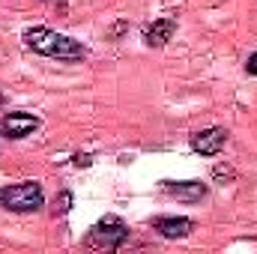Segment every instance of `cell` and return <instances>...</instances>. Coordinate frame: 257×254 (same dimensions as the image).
Segmentation results:
<instances>
[{
  "label": "cell",
  "mask_w": 257,
  "mask_h": 254,
  "mask_svg": "<svg viewBox=\"0 0 257 254\" xmlns=\"http://www.w3.org/2000/svg\"><path fill=\"white\" fill-rule=\"evenodd\" d=\"M21 39H24V45L33 54L51 57L57 63H81V60H87V48L78 39H72L66 33H57L51 27H42V24L39 27H27Z\"/></svg>",
  "instance_id": "6da1fadb"
},
{
  "label": "cell",
  "mask_w": 257,
  "mask_h": 254,
  "mask_svg": "<svg viewBox=\"0 0 257 254\" xmlns=\"http://www.w3.org/2000/svg\"><path fill=\"white\" fill-rule=\"evenodd\" d=\"M42 206H45V191L36 180L0 186V209H6V212L27 215V212H39Z\"/></svg>",
  "instance_id": "7a4b0ae2"
},
{
  "label": "cell",
  "mask_w": 257,
  "mask_h": 254,
  "mask_svg": "<svg viewBox=\"0 0 257 254\" xmlns=\"http://www.w3.org/2000/svg\"><path fill=\"white\" fill-rule=\"evenodd\" d=\"M128 239H132V230H128L126 221L120 215H105L87 230L84 245L96 248V251H120Z\"/></svg>",
  "instance_id": "3957f363"
},
{
  "label": "cell",
  "mask_w": 257,
  "mask_h": 254,
  "mask_svg": "<svg viewBox=\"0 0 257 254\" xmlns=\"http://www.w3.org/2000/svg\"><path fill=\"white\" fill-rule=\"evenodd\" d=\"M39 123L42 120L36 114H30V111H9V114L0 117V135L9 138V141H21V138L33 135L39 129Z\"/></svg>",
  "instance_id": "277c9868"
},
{
  "label": "cell",
  "mask_w": 257,
  "mask_h": 254,
  "mask_svg": "<svg viewBox=\"0 0 257 254\" xmlns=\"http://www.w3.org/2000/svg\"><path fill=\"white\" fill-rule=\"evenodd\" d=\"M227 144V129L224 126H209V129H200L189 138V147L192 153L197 156H218Z\"/></svg>",
  "instance_id": "5b68a950"
},
{
  "label": "cell",
  "mask_w": 257,
  "mask_h": 254,
  "mask_svg": "<svg viewBox=\"0 0 257 254\" xmlns=\"http://www.w3.org/2000/svg\"><path fill=\"white\" fill-rule=\"evenodd\" d=\"M150 227L162 239H186V236H192L194 221L189 215H153L150 218Z\"/></svg>",
  "instance_id": "8992f818"
},
{
  "label": "cell",
  "mask_w": 257,
  "mask_h": 254,
  "mask_svg": "<svg viewBox=\"0 0 257 254\" xmlns=\"http://www.w3.org/2000/svg\"><path fill=\"white\" fill-rule=\"evenodd\" d=\"M162 191H165L168 197H177V200H183V203H200V200L209 194L206 183H200V180H183V183L165 180V183H162Z\"/></svg>",
  "instance_id": "52a82bcc"
},
{
  "label": "cell",
  "mask_w": 257,
  "mask_h": 254,
  "mask_svg": "<svg viewBox=\"0 0 257 254\" xmlns=\"http://www.w3.org/2000/svg\"><path fill=\"white\" fill-rule=\"evenodd\" d=\"M174 33H177V18L174 15H165V18H156L153 24L144 27V42L150 48H162V45H168V39Z\"/></svg>",
  "instance_id": "ba28073f"
},
{
  "label": "cell",
  "mask_w": 257,
  "mask_h": 254,
  "mask_svg": "<svg viewBox=\"0 0 257 254\" xmlns=\"http://www.w3.org/2000/svg\"><path fill=\"white\" fill-rule=\"evenodd\" d=\"M72 203H75V194L72 191H60L54 197V215H69L72 212Z\"/></svg>",
  "instance_id": "9c48e42d"
},
{
  "label": "cell",
  "mask_w": 257,
  "mask_h": 254,
  "mask_svg": "<svg viewBox=\"0 0 257 254\" xmlns=\"http://www.w3.org/2000/svg\"><path fill=\"white\" fill-rule=\"evenodd\" d=\"M212 177H215V180H233L236 174H233V168H224V165H218V168L212 171Z\"/></svg>",
  "instance_id": "30bf717a"
},
{
  "label": "cell",
  "mask_w": 257,
  "mask_h": 254,
  "mask_svg": "<svg viewBox=\"0 0 257 254\" xmlns=\"http://www.w3.org/2000/svg\"><path fill=\"white\" fill-rule=\"evenodd\" d=\"M72 162H75L78 168H90V165H93V156H87V153L81 156V153H78V156H72Z\"/></svg>",
  "instance_id": "8fae6325"
},
{
  "label": "cell",
  "mask_w": 257,
  "mask_h": 254,
  "mask_svg": "<svg viewBox=\"0 0 257 254\" xmlns=\"http://www.w3.org/2000/svg\"><path fill=\"white\" fill-rule=\"evenodd\" d=\"M245 72L257 78V51H254V54H248V60H245Z\"/></svg>",
  "instance_id": "7c38bea8"
},
{
  "label": "cell",
  "mask_w": 257,
  "mask_h": 254,
  "mask_svg": "<svg viewBox=\"0 0 257 254\" xmlns=\"http://www.w3.org/2000/svg\"><path fill=\"white\" fill-rule=\"evenodd\" d=\"M0 105H3V96H0Z\"/></svg>",
  "instance_id": "4fadbf2b"
}]
</instances>
